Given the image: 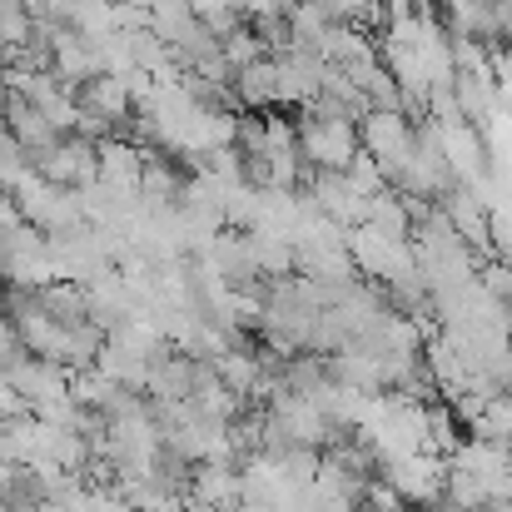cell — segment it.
Segmentation results:
<instances>
[{"mask_svg":"<svg viewBox=\"0 0 512 512\" xmlns=\"http://www.w3.org/2000/svg\"><path fill=\"white\" fill-rule=\"evenodd\" d=\"M219 55H224V65L229 70H244V65H254V60H264L269 50H264V40L249 30V20L239 25V30H229L224 40H219Z\"/></svg>","mask_w":512,"mask_h":512,"instance_id":"5b68a950","label":"cell"},{"mask_svg":"<svg viewBox=\"0 0 512 512\" xmlns=\"http://www.w3.org/2000/svg\"><path fill=\"white\" fill-rule=\"evenodd\" d=\"M229 90H234L239 110H249V115H269V110H279V75H274V55H264V60H254V65L234 70Z\"/></svg>","mask_w":512,"mask_h":512,"instance_id":"277c9868","label":"cell"},{"mask_svg":"<svg viewBox=\"0 0 512 512\" xmlns=\"http://www.w3.org/2000/svg\"><path fill=\"white\" fill-rule=\"evenodd\" d=\"M358 155V125L304 115L299 120V160L309 174H343Z\"/></svg>","mask_w":512,"mask_h":512,"instance_id":"6da1fadb","label":"cell"},{"mask_svg":"<svg viewBox=\"0 0 512 512\" xmlns=\"http://www.w3.org/2000/svg\"><path fill=\"white\" fill-rule=\"evenodd\" d=\"M30 170L40 174L45 184H55V189L80 194V189H90V184L100 179V155H95V140L65 135V140H55V150H45Z\"/></svg>","mask_w":512,"mask_h":512,"instance_id":"7a4b0ae2","label":"cell"},{"mask_svg":"<svg viewBox=\"0 0 512 512\" xmlns=\"http://www.w3.org/2000/svg\"><path fill=\"white\" fill-rule=\"evenodd\" d=\"M358 150L373 155L378 170H383V179H388V170L408 165V155H413V125H408L403 115L368 110V115L358 120Z\"/></svg>","mask_w":512,"mask_h":512,"instance_id":"3957f363","label":"cell"}]
</instances>
